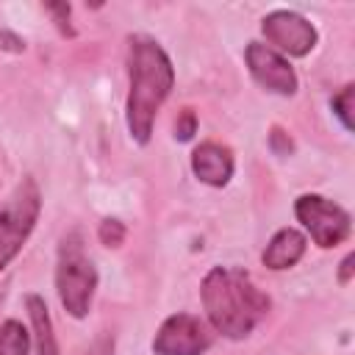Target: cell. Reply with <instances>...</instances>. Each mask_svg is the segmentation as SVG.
<instances>
[{
    "label": "cell",
    "instance_id": "obj_17",
    "mask_svg": "<svg viewBox=\"0 0 355 355\" xmlns=\"http://www.w3.org/2000/svg\"><path fill=\"white\" fill-rule=\"evenodd\" d=\"M269 144H272V150L277 153V155H288L291 153V139H288V133H283L280 128H272V133H269Z\"/></svg>",
    "mask_w": 355,
    "mask_h": 355
},
{
    "label": "cell",
    "instance_id": "obj_15",
    "mask_svg": "<svg viewBox=\"0 0 355 355\" xmlns=\"http://www.w3.org/2000/svg\"><path fill=\"white\" fill-rule=\"evenodd\" d=\"M194 133H197V116H194L191 108H183L178 114V119H175V139L178 141H189Z\"/></svg>",
    "mask_w": 355,
    "mask_h": 355
},
{
    "label": "cell",
    "instance_id": "obj_12",
    "mask_svg": "<svg viewBox=\"0 0 355 355\" xmlns=\"http://www.w3.org/2000/svg\"><path fill=\"white\" fill-rule=\"evenodd\" d=\"M31 336L17 319H6L0 324V355H28Z\"/></svg>",
    "mask_w": 355,
    "mask_h": 355
},
{
    "label": "cell",
    "instance_id": "obj_1",
    "mask_svg": "<svg viewBox=\"0 0 355 355\" xmlns=\"http://www.w3.org/2000/svg\"><path fill=\"white\" fill-rule=\"evenodd\" d=\"M128 78H130V92H128V130L133 141L147 144L153 133V122L158 108L172 92L175 83V69L166 55V50L150 39V36H130L128 44Z\"/></svg>",
    "mask_w": 355,
    "mask_h": 355
},
{
    "label": "cell",
    "instance_id": "obj_4",
    "mask_svg": "<svg viewBox=\"0 0 355 355\" xmlns=\"http://www.w3.org/2000/svg\"><path fill=\"white\" fill-rule=\"evenodd\" d=\"M42 211V197L33 178H22L8 202L0 208V272L17 258L22 244L28 241Z\"/></svg>",
    "mask_w": 355,
    "mask_h": 355
},
{
    "label": "cell",
    "instance_id": "obj_9",
    "mask_svg": "<svg viewBox=\"0 0 355 355\" xmlns=\"http://www.w3.org/2000/svg\"><path fill=\"white\" fill-rule=\"evenodd\" d=\"M191 172L208 186H225L233 178V153L219 141H202L191 153Z\"/></svg>",
    "mask_w": 355,
    "mask_h": 355
},
{
    "label": "cell",
    "instance_id": "obj_7",
    "mask_svg": "<svg viewBox=\"0 0 355 355\" xmlns=\"http://www.w3.org/2000/svg\"><path fill=\"white\" fill-rule=\"evenodd\" d=\"M261 31L269 42L272 50H277L283 58L286 55H294V58H302L308 55L313 47H316V28L297 11H286V8H277L272 14H266L261 19Z\"/></svg>",
    "mask_w": 355,
    "mask_h": 355
},
{
    "label": "cell",
    "instance_id": "obj_14",
    "mask_svg": "<svg viewBox=\"0 0 355 355\" xmlns=\"http://www.w3.org/2000/svg\"><path fill=\"white\" fill-rule=\"evenodd\" d=\"M97 236L105 247H119L125 241V225L119 219H103L97 227Z\"/></svg>",
    "mask_w": 355,
    "mask_h": 355
},
{
    "label": "cell",
    "instance_id": "obj_8",
    "mask_svg": "<svg viewBox=\"0 0 355 355\" xmlns=\"http://www.w3.org/2000/svg\"><path fill=\"white\" fill-rule=\"evenodd\" d=\"M244 61H247V67H250V75H252L266 92H275V94H283V97L297 94V89H300L297 72H294L291 64H288L277 50H272L269 44H263V42H250L247 50H244Z\"/></svg>",
    "mask_w": 355,
    "mask_h": 355
},
{
    "label": "cell",
    "instance_id": "obj_19",
    "mask_svg": "<svg viewBox=\"0 0 355 355\" xmlns=\"http://www.w3.org/2000/svg\"><path fill=\"white\" fill-rule=\"evenodd\" d=\"M86 355H114V341H111L108 336H103V338H97V341L89 347Z\"/></svg>",
    "mask_w": 355,
    "mask_h": 355
},
{
    "label": "cell",
    "instance_id": "obj_5",
    "mask_svg": "<svg viewBox=\"0 0 355 355\" xmlns=\"http://www.w3.org/2000/svg\"><path fill=\"white\" fill-rule=\"evenodd\" d=\"M294 214L302 222V227L311 233L313 244H319L322 250L341 244L349 236V230H352L349 214L341 205H336L333 200H324L319 194H302V197H297Z\"/></svg>",
    "mask_w": 355,
    "mask_h": 355
},
{
    "label": "cell",
    "instance_id": "obj_13",
    "mask_svg": "<svg viewBox=\"0 0 355 355\" xmlns=\"http://www.w3.org/2000/svg\"><path fill=\"white\" fill-rule=\"evenodd\" d=\"M352 94H355V86L352 83H347L333 100H330V105H333V111H336V116L341 119V125L347 128V130H352Z\"/></svg>",
    "mask_w": 355,
    "mask_h": 355
},
{
    "label": "cell",
    "instance_id": "obj_20",
    "mask_svg": "<svg viewBox=\"0 0 355 355\" xmlns=\"http://www.w3.org/2000/svg\"><path fill=\"white\" fill-rule=\"evenodd\" d=\"M0 44H3L6 50H14V53L25 50V42H22L19 36H14L11 31H3V33H0Z\"/></svg>",
    "mask_w": 355,
    "mask_h": 355
},
{
    "label": "cell",
    "instance_id": "obj_2",
    "mask_svg": "<svg viewBox=\"0 0 355 355\" xmlns=\"http://www.w3.org/2000/svg\"><path fill=\"white\" fill-rule=\"evenodd\" d=\"M208 322L225 338H247L269 311V297L244 269L214 266L200 286Z\"/></svg>",
    "mask_w": 355,
    "mask_h": 355
},
{
    "label": "cell",
    "instance_id": "obj_3",
    "mask_svg": "<svg viewBox=\"0 0 355 355\" xmlns=\"http://www.w3.org/2000/svg\"><path fill=\"white\" fill-rule=\"evenodd\" d=\"M55 288H58V300H61V305L67 308L69 316L83 319L89 313V305H92V297H94V288H97V269L83 255L78 233H69L61 241L58 269H55Z\"/></svg>",
    "mask_w": 355,
    "mask_h": 355
},
{
    "label": "cell",
    "instance_id": "obj_10",
    "mask_svg": "<svg viewBox=\"0 0 355 355\" xmlns=\"http://www.w3.org/2000/svg\"><path fill=\"white\" fill-rule=\"evenodd\" d=\"M305 247H308V244H305V236H302L300 230L283 227V230H277V233L269 239V244H266L261 261H263L266 269L280 272V269L294 266V263L305 255Z\"/></svg>",
    "mask_w": 355,
    "mask_h": 355
},
{
    "label": "cell",
    "instance_id": "obj_6",
    "mask_svg": "<svg viewBox=\"0 0 355 355\" xmlns=\"http://www.w3.org/2000/svg\"><path fill=\"white\" fill-rule=\"evenodd\" d=\"M214 344L211 327L191 313H172L153 338L155 355H202Z\"/></svg>",
    "mask_w": 355,
    "mask_h": 355
},
{
    "label": "cell",
    "instance_id": "obj_11",
    "mask_svg": "<svg viewBox=\"0 0 355 355\" xmlns=\"http://www.w3.org/2000/svg\"><path fill=\"white\" fill-rule=\"evenodd\" d=\"M25 308H28V316H31V324H33L36 355H58V344H55V333H53V322H50L44 300L39 294H28Z\"/></svg>",
    "mask_w": 355,
    "mask_h": 355
},
{
    "label": "cell",
    "instance_id": "obj_16",
    "mask_svg": "<svg viewBox=\"0 0 355 355\" xmlns=\"http://www.w3.org/2000/svg\"><path fill=\"white\" fill-rule=\"evenodd\" d=\"M44 11L53 14V19H55V25H58V31L64 36H75V31L69 25V3H47Z\"/></svg>",
    "mask_w": 355,
    "mask_h": 355
},
{
    "label": "cell",
    "instance_id": "obj_18",
    "mask_svg": "<svg viewBox=\"0 0 355 355\" xmlns=\"http://www.w3.org/2000/svg\"><path fill=\"white\" fill-rule=\"evenodd\" d=\"M352 272H355V255L349 252V255L341 261V269H338V283H341V286H347V283L352 280Z\"/></svg>",
    "mask_w": 355,
    "mask_h": 355
}]
</instances>
